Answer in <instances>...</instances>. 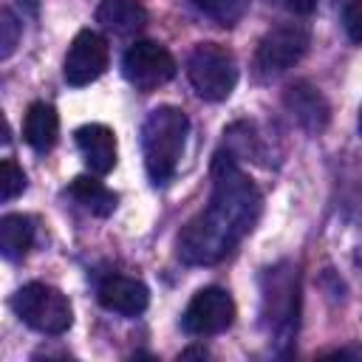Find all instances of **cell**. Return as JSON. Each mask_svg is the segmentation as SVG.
I'll return each instance as SVG.
<instances>
[{
	"label": "cell",
	"instance_id": "obj_22",
	"mask_svg": "<svg viewBox=\"0 0 362 362\" xmlns=\"http://www.w3.org/2000/svg\"><path fill=\"white\" fill-rule=\"evenodd\" d=\"M359 133H362V107H359Z\"/></svg>",
	"mask_w": 362,
	"mask_h": 362
},
{
	"label": "cell",
	"instance_id": "obj_12",
	"mask_svg": "<svg viewBox=\"0 0 362 362\" xmlns=\"http://www.w3.org/2000/svg\"><path fill=\"white\" fill-rule=\"evenodd\" d=\"M74 139L90 173L107 175L116 167V133L107 124H99V122L82 124L74 133Z\"/></svg>",
	"mask_w": 362,
	"mask_h": 362
},
{
	"label": "cell",
	"instance_id": "obj_14",
	"mask_svg": "<svg viewBox=\"0 0 362 362\" xmlns=\"http://www.w3.org/2000/svg\"><path fill=\"white\" fill-rule=\"evenodd\" d=\"M57 133H59V116L54 110V105L48 102H34L25 113V122H23V139L37 150V153H45L54 147L57 141Z\"/></svg>",
	"mask_w": 362,
	"mask_h": 362
},
{
	"label": "cell",
	"instance_id": "obj_10",
	"mask_svg": "<svg viewBox=\"0 0 362 362\" xmlns=\"http://www.w3.org/2000/svg\"><path fill=\"white\" fill-rule=\"evenodd\" d=\"M283 105L286 110L291 113V119L308 130V133H322L328 127V119H331V107L325 102V96L320 93V88H314L311 82L305 79H297L291 82L286 90H283Z\"/></svg>",
	"mask_w": 362,
	"mask_h": 362
},
{
	"label": "cell",
	"instance_id": "obj_2",
	"mask_svg": "<svg viewBox=\"0 0 362 362\" xmlns=\"http://www.w3.org/2000/svg\"><path fill=\"white\" fill-rule=\"evenodd\" d=\"M187 136H189V119L181 107L161 105L150 110V116L141 124V153L153 184H167L175 175Z\"/></svg>",
	"mask_w": 362,
	"mask_h": 362
},
{
	"label": "cell",
	"instance_id": "obj_20",
	"mask_svg": "<svg viewBox=\"0 0 362 362\" xmlns=\"http://www.w3.org/2000/svg\"><path fill=\"white\" fill-rule=\"evenodd\" d=\"M342 25L354 42L362 45V0H351L342 11Z\"/></svg>",
	"mask_w": 362,
	"mask_h": 362
},
{
	"label": "cell",
	"instance_id": "obj_15",
	"mask_svg": "<svg viewBox=\"0 0 362 362\" xmlns=\"http://www.w3.org/2000/svg\"><path fill=\"white\" fill-rule=\"evenodd\" d=\"M68 195L79 204V206H85L90 215H99V218H105V215H110L113 209H116V192H110L102 181H96V178H90V175H76L74 181H71V187H68Z\"/></svg>",
	"mask_w": 362,
	"mask_h": 362
},
{
	"label": "cell",
	"instance_id": "obj_13",
	"mask_svg": "<svg viewBox=\"0 0 362 362\" xmlns=\"http://www.w3.org/2000/svg\"><path fill=\"white\" fill-rule=\"evenodd\" d=\"M96 20L122 37H130L147 25V8L139 0H102L96 8Z\"/></svg>",
	"mask_w": 362,
	"mask_h": 362
},
{
	"label": "cell",
	"instance_id": "obj_11",
	"mask_svg": "<svg viewBox=\"0 0 362 362\" xmlns=\"http://www.w3.org/2000/svg\"><path fill=\"white\" fill-rule=\"evenodd\" d=\"M99 305L113 311V314H124V317H136L147 308L150 303V291L141 280L127 277V274H107L99 288H96Z\"/></svg>",
	"mask_w": 362,
	"mask_h": 362
},
{
	"label": "cell",
	"instance_id": "obj_8",
	"mask_svg": "<svg viewBox=\"0 0 362 362\" xmlns=\"http://www.w3.org/2000/svg\"><path fill=\"white\" fill-rule=\"evenodd\" d=\"M122 74L139 90H153V88H158L175 76V59L161 42L139 40L124 51Z\"/></svg>",
	"mask_w": 362,
	"mask_h": 362
},
{
	"label": "cell",
	"instance_id": "obj_16",
	"mask_svg": "<svg viewBox=\"0 0 362 362\" xmlns=\"http://www.w3.org/2000/svg\"><path fill=\"white\" fill-rule=\"evenodd\" d=\"M34 243V221L20 212H8L0 218V252L8 260L23 257Z\"/></svg>",
	"mask_w": 362,
	"mask_h": 362
},
{
	"label": "cell",
	"instance_id": "obj_1",
	"mask_svg": "<svg viewBox=\"0 0 362 362\" xmlns=\"http://www.w3.org/2000/svg\"><path fill=\"white\" fill-rule=\"evenodd\" d=\"M263 195L238 167L235 156L221 150L212 161V195L204 212L178 232V257L189 266H212L223 260L260 218Z\"/></svg>",
	"mask_w": 362,
	"mask_h": 362
},
{
	"label": "cell",
	"instance_id": "obj_7",
	"mask_svg": "<svg viewBox=\"0 0 362 362\" xmlns=\"http://www.w3.org/2000/svg\"><path fill=\"white\" fill-rule=\"evenodd\" d=\"M235 322V300L221 286H206L192 294L184 308L181 328L189 337H215Z\"/></svg>",
	"mask_w": 362,
	"mask_h": 362
},
{
	"label": "cell",
	"instance_id": "obj_4",
	"mask_svg": "<svg viewBox=\"0 0 362 362\" xmlns=\"http://www.w3.org/2000/svg\"><path fill=\"white\" fill-rule=\"evenodd\" d=\"M297 311H300V283L297 269L288 263H277L263 274V322L277 342L291 339L297 331Z\"/></svg>",
	"mask_w": 362,
	"mask_h": 362
},
{
	"label": "cell",
	"instance_id": "obj_3",
	"mask_svg": "<svg viewBox=\"0 0 362 362\" xmlns=\"http://www.w3.org/2000/svg\"><path fill=\"white\" fill-rule=\"evenodd\" d=\"M11 308L28 328L48 337L65 334L74 322L68 297L48 283H25L23 288H17V294L11 297Z\"/></svg>",
	"mask_w": 362,
	"mask_h": 362
},
{
	"label": "cell",
	"instance_id": "obj_21",
	"mask_svg": "<svg viewBox=\"0 0 362 362\" xmlns=\"http://www.w3.org/2000/svg\"><path fill=\"white\" fill-rule=\"evenodd\" d=\"M283 6L294 14H311L317 8V0H283Z\"/></svg>",
	"mask_w": 362,
	"mask_h": 362
},
{
	"label": "cell",
	"instance_id": "obj_5",
	"mask_svg": "<svg viewBox=\"0 0 362 362\" xmlns=\"http://www.w3.org/2000/svg\"><path fill=\"white\" fill-rule=\"evenodd\" d=\"M187 76L195 93L206 102H223L235 90L238 62L232 51L218 42H198L187 59Z\"/></svg>",
	"mask_w": 362,
	"mask_h": 362
},
{
	"label": "cell",
	"instance_id": "obj_6",
	"mask_svg": "<svg viewBox=\"0 0 362 362\" xmlns=\"http://www.w3.org/2000/svg\"><path fill=\"white\" fill-rule=\"evenodd\" d=\"M305 48H308V28L305 25L286 23V25L272 28L260 40V45L255 51V71H257V76L272 79V76L286 74L288 68H294L303 59Z\"/></svg>",
	"mask_w": 362,
	"mask_h": 362
},
{
	"label": "cell",
	"instance_id": "obj_18",
	"mask_svg": "<svg viewBox=\"0 0 362 362\" xmlns=\"http://www.w3.org/2000/svg\"><path fill=\"white\" fill-rule=\"evenodd\" d=\"M25 189V173L14 158H3L0 164V201H14Z\"/></svg>",
	"mask_w": 362,
	"mask_h": 362
},
{
	"label": "cell",
	"instance_id": "obj_9",
	"mask_svg": "<svg viewBox=\"0 0 362 362\" xmlns=\"http://www.w3.org/2000/svg\"><path fill=\"white\" fill-rule=\"evenodd\" d=\"M107 40L99 34V31H90V28H82L71 45H68V54H65V65H62V76L68 85L74 88H82V85H90L93 79H99L107 68Z\"/></svg>",
	"mask_w": 362,
	"mask_h": 362
},
{
	"label": "cell",
	"instance_id": "obj_17",
	"mask_svg": "<svg viewBox=\"0 0 362 362\" xmlns=\"http://www.w3.org/2000/svg\"><path fill=\"white\" fill-rule=\"evenodd\" d=\"M195 11H201L204 17H209L212 23L218 25H235L246 8H249V0H189Z\"/></svg>",
	"mask_w": 362,
	"mask_h": 362
},
{
	"label": "cell",
	"instance_id": "obj_19",
	"mask_svg": "<svg viewBox=\"0 0 362 362\" xmlns=\"http://www.w3.org/2000/svg\"><path fill=\"white\" fill-rule=\"evenodd\" d=\"M17 40H20V23H17V17L11 14V8H3V11H0V57H3V59L11 57Z\"/></svg>",
	"mask_w": 362,
	"mask_h": 362
}]
</instances>
